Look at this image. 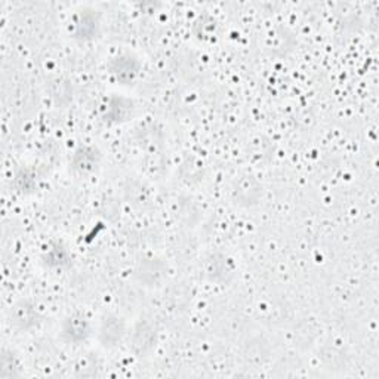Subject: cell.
Wrapping results in <instances>:
<instances>
[{
  "mask_svg": "<svg viewBox=\"0 0 379 379\" xmlns=\"http://www.w3.org/2000/svg\"><path fill=\"white\" fill-rule=\"evenodd\" d=\"M61 334L69 344H82L90 336L91 326L83 315L73 314L62 323Z\"/></svg>",
  "mask_w": 379,
  "mask_h": 379,
  "instance_id": "3",
  "label": "cell"
},
{
  "mask_svg": "<svg viewBox=\"0 0 379 379\" xmlns=\"http://www.w3.org/2000/svg\"><path fill=\"white\" fill-rule=\"evenodd\" d=\"M99 163V153L92 147H80L74 153L71 166L79 175L92 173Z\"/></svg>",
  "mask_w": 379,
  "mask_h": 379,
  "instance_id": "4",
  "label": "cell"
},
{
  "mask_svg": "<svg viewBox=\"0 0 379 379\" xmlns=\"http://www.w3.org/2000/svg\"><path fill=\"white\" fill-rule=\"evenodd\" d=\"M212 269L209 270V274L212 276V280H218L221 277V280H227V276L229 274H233L231 270L227 269V259L224 258H217L213 257L212 258Z\"/></svg>",
  "mask_w": 379,
  "mask_h": 379,
  "instance_id": "7",
  "label": "cell"
},
{
  "mask_svg": "<svg viewBox=\"0 0 379 379\" xmlns=\"http://www.w3.org/2000/svg\"><path fill=\"white\" fill-rule=\"evenodd\" d=\"M126 329L124 322L115 314H108L101 320L99 329H98V339L99 344L106 348L116 347L120 341L123 339Z\"/></svg>",
  "mask_w": 379,
  "mask_h": 379,
  "instance_id": "1",
  "label": "cell"
},
{
  "mask_svg": "<svg viewBox=\"0 0 379 379\" xmlns=\"http://www.w3.org/2000/svg\"><path fill=\"white\" fill-rule=\"evenodd\" d=\"M111 71L113 74L117 76V79L123 82V85H129L134 80L135 74L138 73V66L132 58L120 57L115 61V64H113L111 67Z\"/></svg>",
  "mask_w": 379,
  "mask_h": 379,
  "instance_id": "5",
  "label": "cell"
},
{
  "mask_svg": "<svg viewBox=\"0 0 379 379\" xmlns=\"http://www.w3.org/2000/svg\"><path fill=\"white\" fill-rule=\"evenodd\" d=\"M156 345L155 329L147 322H138L132 329L131 347L136 356L144 357Z\"/></svg>",
  "mask_w": 379,
  "mask_h": 379,
  "instance_id": "2",
  "label": "cell"
},
{
  "mask_svg": "<svg viewBox=\"0 0 379 379\" xmlns=\"http://www.w3.org/2000/svg\"><path fill=\"white\" fill-rule=\"evenodd\" d=\"M37 322V311L29 302H21L14 310V323L20 329H30Z\"/></svg>",
  "mask_w": 379,
  "mask_h": 379,
  "instance_id": "6",
  "label": "cell"
}]
</instances>
